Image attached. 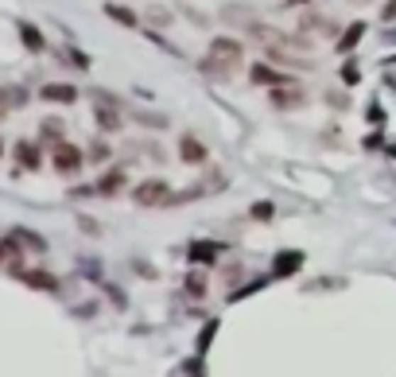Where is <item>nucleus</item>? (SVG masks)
I'll return each mask as SVG.
<instances>
[{
  "label": "nucleus",
  "mask_w": 396,
  "mask_h": 377,
  "mask_svg": "<svg viewBox=\"0 0 396 377\" xmlns=\"http://www.w3.org/2000/svg\"><path fill=\"white\" fill-rule=\"evenodd\" d=\"M241 59H245V47L237 43V39H214L210 43V55L202 59V75H210L214 82H229L233 78V70L241 67Z\"/></svg>",
  "instance_id": "1"
},
{
  "label": "nucleus",
  "mask_w": 396,
  "mask_h": 377,
  "mask_svg": "<svg viewBox=\"0 0 396 377\" xmlns=\"http://www.w3.org/2000/svg\"><path fill=\"white\" fill-rule=\"evenodd\" d=\"M249 31L257 43H264V51H292V55H303V51H311L315 47V39L311 35H287V31H280V28H268V23H249Z\"/></svg>",
  "instance_id": "2"
},
{
  "label": "nucleus",
  "mask_w": 396,
  "mask_h": 377,
  "mask_svg": "<svg viewBox=\"0 0 396 377\" xmlns=\"http://www.w3.org/2000/svg\"><path fill=\"white\" fill-rule=\"evenodd\" d=\"M132 199H136L140 207H167V202H171V187L163 183V179H144V183L132 191Z\"/></svg>",
  "instance_id": "3"
},
{
  "label": "nucleus",
  "mask_w": 396,
  "mask_h": 377,
  "mask_svg": "<svg viewBox=\"0 0 396 377\" xmlns=\"http://www.w3.org/2000/svg\"><path fill=\"white\" fill-rule=\"evenodd\" d=\"M82 160H86V155H82V148H74L70 141H59V144H55L51 163H55V171H59V175H78V171H82Z\"/></svg>",
  "instance_id": "4"
},
{
  "label": "nucleus",
  "mask_w": 396,
  "mask_h": 377,
  "mask_svg": "<svg viewBox=\"0 0 396 377\" xmlns=\"http://www.w3.org/2000/svg\"><path fill=\"white\" fill-rule=\"evenodd\" d=\"M299 31H303V35H334L338 39V28L326 20L323 12H303L299 16Z\"/></svg>",
  "instance_id": "5"
},
{
  "label": "nucleus",
  "mask_w": 396,
  "mask_h": 377,
  "mask_svg": "<svg viewBox=\"0 0 396 377\" xmlns=\"http://www.w3.org/2000/svg\"><path fill=\"white\" fill-rule=\"evenodd\" d=\"M94 117H97V125H101L105 133H121V105H113V102H97Z\"/></svg>",
  "instance_id": "6"
},
{
  "label": "nucleus",
  "mask_w": 396,
  "mask_h": 377,
  "mask_svg": "<svg viewBox=\"0 0 396 377\" xmlns=\"http://www.w3.org/2000/svg\"><path fill=\"white\" fill-rule=\"evenodd\" d=\"M299 105H303V89L272 86V109H299Z\"/></svg>",
  "instance_id": "7"
},
{
  "label": "nucleus",
  "mask_w": 396,
  "mask_h": 377,
  "mask_svg": "<svg viewBox=\"0 0 396 377\" xmlns=\"http://www.w3.org/2000/svg\"><path fill=\"white\" fill-rule=\"evenodd\" d=\"M218 253H221V245H214V241H191L187 257H191V265H214Z\"/></svg>",
  "instance_id": "8"
},
{
  "label": "nucleus",
  "mask_w": 396,
  "mask_h": 377,
  "mask_svg": "<svg viewBox=\"0 0 396 377\" xmlns=\"http://www.w3.org/2000/svg\"><path fill=\"white\" fill-rule=\"evenodd\" d=\"M299 265H303V253H299V249L276 253V261H272V276H292Z\"/></svg>",
  "instance_id": "9"
},
{
  "label": "nucleus",
  "mask_w": 396,
  "mask_h": 377,
  "mask_svg": "<svg viewBox=\"0 0 396 377\" xmlns=\"http://www.w3.org/2000/svg\"><path fill=\"white\" fill-rule=\"evenodd\" d=\"M43 102L74 105V102H78V89H74V86H66V82H51V86H43Z\"/></svg>",
  "instance_id": "10"
},
{
  "label": "nucleus",
  "mask_w": 396,
  "mask_h": 377,
  "mask_svg": "<svg viewBox=\"0 0 396 377\" xmlns=\"http://www.w3.org/2000/svg\"><path fill=\"white\" fill-rule=\"evenodd\" d=\"M179 160L183 163H202L206 160V144L198 141V136H183V141H179Z\"/></svg>",
  "instance_id": "11"
},
{
  "label": "nucleus",
  "mask_w": 396,
  "mask_h": 377,
  "mask_svg": "<svg viewBox=\"0 0 396 377\" xmlns=\"http://www.w3.org/2000/svg\"><path fill=\"white\" fill-rule=\"evenodd\" d=\"M20 39H23V47H28L31 55H39V51H47V39H43V31L35 28V23H28L23 20L20 23Z\"/></svg>",
  "instance_id": "12"
},
{
  "label": "nucleus",
  "mask_w": 396,
  "mask_h": 377,
  "mask_svg": "<svg viewBox=\"0 0 396 377\" xmlns=\"http://www.w3.org/2000/svg\"><path fill=\"white\" fill-rule=\"evenodd\" d=\"M361 35H365V23H350V28H346V31H338V51H342V55H350L353 51V47H358L361 43Z\"/></svg>",
  "instance_id": "13"
},
{
  "label": "nucleus",
  "mask_w": 396,
  "mask_h": 377,
  "mask_svg": "<svg viewBox=\"0 0 396 377\" xmlns=\"http://www.w3.org/2000/svg\"><path fill=\"white\" fill-rule=\"evenodd\" d=\"M23 284H31V288H39V292H59V280H55L51 273H43V268L23 273Z\"/></svg>",
  "instance_id": "14"
},
{
  "label": "nucleus",
  "mask_w": 396,
  "mask_h": 377,
  "mask_svg": "<svg viewBox=\"0 0 396 377\" xmlns=\"http://www.w3.org/2000/svg\"><path fill=\"white\" fill-rule=\"evenodd\" d=\"M23 102H28V94H23V89L20 86H4V89H0V117H4V113H12V109H20V105Z\"/></svg>",
  "instance_id": "15"
},
{
  "label": "nucleus",
  "mask_w": 396,
  "mask_h": 377,
  "mask_svg": "<svg viewBox=\"0 0 396 377\" xmlns=\"http://www.w3.org/2000/svg\"><path fill=\"white\" fill-rule=\"evenodd\" d=\"M16 160H20L23 171H35L39 168V148L31 141H20V144H16Z\"/></svg>",
  "instance_id": "16"
},
{
  "label": "nucleus",
  "mask_w": 396,
  "mask_h": 377,
  "mask_svg": "<svg viewBox=\"0 0 396 377\" xmlns=\"http://www.w3.org/2000/svg\"><path fill=\"white\" fill-rule=\"evenodd\" d=\"M253 82H257V86H287L292 78H284V75H276L272 67H264V62H257V67H253Z\"/></svg>",
  "instance_id": "17"
},
{
  "label": "nucleus",
  "mask_w": 396,
  "mask_h": 377,
  "mask_svg": "<svg viewBox=\"0 0 396 377\" xmlns=\"http://www.w3.org/2000/svg\"><path fill=\"white\" fill-rule=\"evenodd\" d=\"M105 16H109V20H117V23H125V28H136V12L125 8V4H105Z\"/></svg>",
  "instance_id": "18"
},
{
  "label": "nucleus",
  "mask_w": 396,
  "mask_h": 377,
  "mask_svg": "<svg viewBox=\"0 0 396 377\" xmlns=\"http://www.w3.org/2000/svg\"><path fill=\"white\" fill-rule=\"evenodd\" d=\"M121 187H125V171H109V175H101L97 191H101V195H117Z\"/></svg>",
  "instance_id": "19"
},
{
  "label": "nucleus",
  "mask_w": 396,
  "mask_h": 377,
  "mask_svg": "<svg viewBox=\"0 0 396 377\" xmlns=\"http://www.w3.org/2000/svg\"><path fill=\"white\" fill-rule=\"evenodd\" d=\"M187 292H191V300H202L206 296V276L191 273V276H187Z\"/></svg>",
  "instance_id": "20"
},
{
  "label": "nucleus",
  "mask_w": 396,
  "mask_h": 377,
  "mask_svg": "<svg viewBox=\"0 0 396 377\" xmlns=\"http://www.w3.org/2000/svg\"><path fill=\"white\" fill-rule=\"evenodd\" d=\"M43 136H51V144H59V141H62V121L47 117V121H43Z\"/></svg>",
  "instance_id": "21"
},
{
  "label": "nucleus",
  "mask_w": 396,
  "mask_h": 377,
  "mask_svg": "<svg viewBox=\"0 0 396 377\" xmlns=\"http://www.w3.org/2000/svg\"><path fill=\"white\" fill-rule=\"evenodd\" d=\"M148 23H155V28H167V23H171L167 8H148Z\"/></svg>",
  "instance_id": "22"
},
{
  "label": "nucleus",
  "mask_w": 396,
  "mask_h": 377,
  "mask_svg": "<svg viewBox=\"0 0 396 377\" xmlns=\"http://www.w3.org/2000/svg\"><path fill=\"white\" fill-rule=\"evenodd\" d=\"M226 20H229V23H245V28L253 23V20H249V12H241L237 4H229V8H226Z\"/></svg>",
  "instance_id": "23"
},
{
  "label": "nucleus",
  "mask_w": 396,
  "mask_h": 377,
  "mask_svg": "<svg viewBox=\"0 0 396 377\" xmlns=\"http://www.w3.org/2000/svg\"><path fill=\"white\" fill-rule=\"evenodd\" d=\"M342 82H346V86H353V82H358V62H346V70H342Z\"/></svg>",
  "instance_id": "24"
},
{
  "label": "nucleus",
  "mask_w": 396,
  "mask_h": 377,
  "mask_svg": "<svg viewBox=\"0 0 396 377\" xmlns=\"http://www.w3.org/2000/svg\"><path fill=\"white\" fill-rule=\"evenodd\" d=\"M253 218H260V222H268V218H272V207H268V202H257V207H253Z\"/></svg>",
  "instance_id": "25"
},
{
  "label": "nucleus",
  "mask_w": 396,
  "mask_h": 377,
  "mask_svg": "<svg viewBox=\"0 0 396 377\" xmlns=\"http://www.w3.org/2000/svg\"><path fill=\"white\" fill-rule=\"evenodd\" d=\"M136 121H144V125H155V129H163V125H167L163 117H152V113H136Z\"/></svg>",
  "instance_id": "26"
},
{
  "label": "nucleus",
  "mask_w": 396,
  "mask_h": 377,
  "mask_svg": "<svg viewBox=\"0 0 396 377\" xmlns=\"http://www.w3.org/2000/svg\"><path fill=\"white\" fill-rule=\"evenodd\" d=\"M89 155H94V160H105V155H109V148H105V144H94V148H89Z\"/></svg>",
  "instance_id": "27"
},
{
  "label": "nucleus",
  "mask_w": 396,
  "mask_h": 377,
  "mask_svg": "<svg viewBox=\"0 0 396 377\" xmlns=\"http://www.w3.org/2000/svg\"><path fill=\"white\" fill-rule=\"evenodd\" d=\"M381 20H396V0H389V4H385V12H381Z\"/></svg>",
  "instance_id": "28"
},
{
  "label": "nucleus",
  "mask_w": 396,
  "mask_h": 377,
  "mask_svg": "<svg viewBox=\"0 0 396 377\" xmlns=\"http://www.w3.org/2000/svg\"><path fill=\"white\" fill-rule=\"evenodd\" d=\"M4 257H8V245H4V241H0V265H4Z\"/></svg>",
  "instance_id": "29"
},
{
  "label": "nucleus",
  "mask_w": 396,
  "mask_h": 377,
  "mask_svg": "<svg viewBox=\"0 0 396 377\" xmlns=\"http://www.w3.org/2000/svg\"><path fill=\"white\" fill-rule=\"evenodd\" d=\"M353 4H369V0H353Z\"/></svg>",
  "instance_id": "30"
},
{
  "label": "nucleus",
  "mask_w": 396,
  "mask_h": 377,
  "mask_svg": "<svg viewBox=\"0 0 396 377\" xmlns=\"http://www.w3.org/2000/svg\"><path fill=\"white\" fill-rule=\"evenodd\" d=\"M0 155H4V141H0Z\"/></svg>",
  "instance_id": "31"
}]
</instances>
